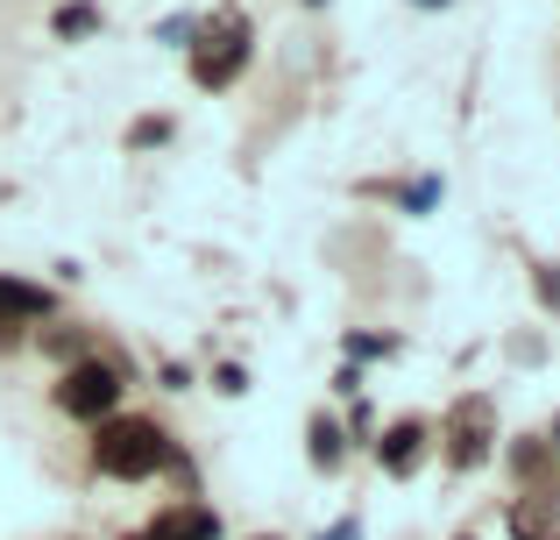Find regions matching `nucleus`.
<instances>
[{"label":"nucleus","instance_id":"1","mask_svg":"<svg viewBox=\"0 0 560 540\" xmlns=\"http://www.w3.org/2000/svg\"><path fill=\"white\" fill-rule=\"evenodd\" d=\"M93 462L121 484L150 476L156 462H171V441L150 427V420H100V441H93Z\"/></svg>","mask_w":560,"mask_h":540},{"label":"nucleus","instance_id":"2","mask_svg":"<svg viewBox=\"0 0 560 540\" xmlns=\"http://www.w3.org/2000/svg\"><path fill=\"white\" fill-rule=\"evenodd\" d=\"M242 65H248V22H242V14H228L220 28H206V36H199V50H191V79H199V85H234V79H242Z\"/></svg>","mask_w":560,"mask_h":540},{"label":"nucleus","instance_id":"3","mask_svg":"<svg viewBox=\"0 0 560 540\" xmlns=\"http://www.w3.org/2000/svg\"><path fill=\"white\" fill-rule=\"evenodd\" d=\"M57 405H65L71 420H114V405H121V377L107 370V363H79V370L57 384Z\"/></svg>","mask_w":560,"mask_h":540},{"label":"nucleus","instance_id":"4","mask_svg":"<svg viewBox=\"0 0 560 540\" xmlns=\"http://www.w3.org/2000/svg\"><path fill=\"white\" fill-rule=\"evenodd\" d=\"M142 540H220V519L206 505H178V513H164Z\"/></svg>","mask_w":560,"mask_h":540},{"label":"nucleus","instance_id":"5","mask_svg":"<svg viewBox=\"0 0 560 540\" xmlns=\"http://www.w3.org/2000/svg\"><path fill=\"white\" fill-rule=\"evenodd\" d=\"M419 448H425V427H390V441H383V470L411 476V470H419Z\"/></svg>","mask_w":560,"mask_h":540},{"label":"nucleus","instance_id":"6","mask_svg":"<svg viewBox=\"0 0 560 540\" xmlns=\"http://www.w3.org/2000/svg\"><path fill=\"white\" fill-rule=\"evenodd\" d=\"M50 28H57L65 43H79V36H93V28H100V8H93V0H65Z\"/></svg>","mask_w":560,"mask_h":540},{"label":"nucleus","instance_id":"7","mask_svg":"<svg viewBox=\"0 0 560 540\" xmlns=\"http://www.w3.org/2000/svg\"><path fill=\"white\" fill-rule=\"evenodd\" d=\"M313 456H319V462H341V434H334L327 420H319V427H313Z\"/></svg>","mask_w":560,"mask_h":540},{"label":"nucleus","instance_id":"8","mask_svg":"<svg viewBox=\"0 0 560 540\" xmlns=\"http://www.w3.org/2000/svg\"><path fill=\"white\" fill-rule=\"evenodd\" d=\"M164 136H171V122H136V136H128V142L142 150V142H164Z\"/></svg>","mask_w":560,"mask_h":540},{"label":"nucleus","instance_id":"9","mask_svg":"<svg viewBox=\"0 0 560 540\" xmlns=\"http://www.w3.org/2000/svg\"><path fill=\"white\" fill-rule=\"evenodd\" d=\"M156 36H164V43H185V36H191V14H171V22L156 28Z\"/></svg>","mask_w":560,"mask_h":540},{"label":"nucleus","instance_id":"10","mask_svg":"<svg viewBox=\"0 0 560 540\" xmlns=\"http://www.w3.org/2000/svg\"><path fill=\"white\" fill-rule=\"evenodd\" d=\"M419 8H447V0H419Z\"/></svg>","mask_w":560,"mask_h":540},{"label":"nucleus","instance_id":"11","mask_svg":"<svg viewBox=\"0 0 560 540\" xmlns=\"http://www.w3.org/2000/svg\"><path fill=\"white\" fill-rule=\"evenodd\" d=\"M553 448H560V420H553Z\"/></svg>","mask_w":560,"mask_h":540},{"label":"nucleus","instance_id":"12","mask_svg":"<svg viewBox=\"0 0 560 540\" xmlns=\"http://www.w3.org/2000/svg\"><path fill=\"white\" fill-rule=\"evenodd\" d=\"M313 8H327V0H313Z\"/></svg>","mask_w":560,"mask_h":540}]
</instances>
